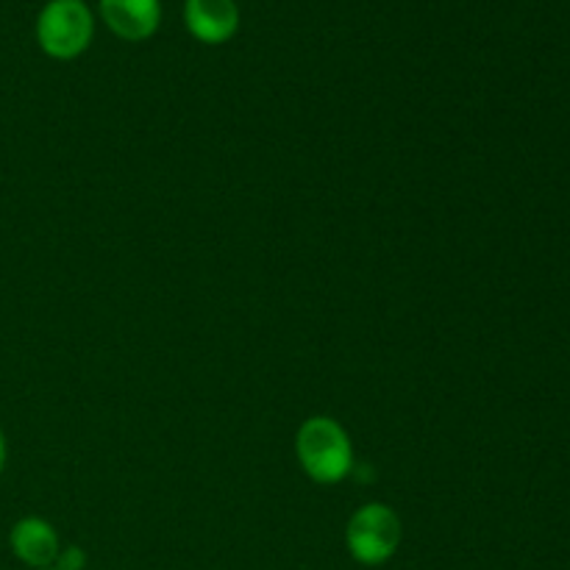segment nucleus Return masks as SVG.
<instances>
[{"instance_id":"1","label":"nucleus","mask_w":570,"mask_h":570,"mask_svg":"<svg viewBox=\"0 0 570 570\" xmlns=\"http://www.w3.org/2000/svg\"><path fill=\"white\" fill-rule=\"evenodd\" d=\"M295 449H298L301 468L321 484L343 482L354 468L348 434L332 417H309L298 429Z\"/></svg>"},{"instance_id":"2","label":"nucleus","mask_w":570,"mask_h":570,"mask_svg":"<svg viewBox=\"0 0 570 570\" xmlns=\"http://www.w3.org/2000/svg\"><path fill=\"white\" fill-rule=\"evenodd\" d=\"M95 33L92 11L83 0H48L37 17L39 48L53 59H76Z\"/></svg>"},{"instance_id":"3","label":"nucleus","mask_w":570,"mask_h":570,"mask_svg":"<svg viewBox=\"0 0 570 570\" xmlns=\"http://www.w3.org/2000/svg\"><path fill=\"white\" fill-rule=\"evenodd\" d=\"M345 543L362 566H382L401 543V521L387 504H365L354 512L345 532Z\"/></svg>"},{"instance_id":"4","label":"nucleus","mask_w":570,"mask_h":570,"mask_svg":"<svg viewBox=\"0 0 570 570\" xmlns=\"http://www.w3.org/2000/svg\"><path fill=\"white\" fill-rule=\"evenodd\" d=\"M184 22L204 45H223L237 33L239 6L234 0H187Z\"/></svg>"},{"instance_id":"5","label":"nucleus","mask_w":570,"mask_h":570,"mask_svg":"<svg viewBox=\"0 0 570 570\" xmlns=\"http://www.w3.org/2000/svg\"><path fill=\"white\" fill-rule=\"evenodd\" d=\"M106 26L128 42L154 37L161 22V0H98Z\"/></svg>"},{"instance_id":"6","label":"nucleus","mask_w":570,"mask_h":570,"mask_svg":"<svg viewBox=\"0 0 570 570\" xmlns=\"http://www.w3.org/2000/svg\"><path fill=\"white\" fill-rule=\"evenodd\" d=\"M11 551H14L17 560H22L26 566L45 570L59 560V534L42 518H22L14 523L9 534Z\"/></svg>"},{"instance_id":"7","label":"nucleus","mask_w":570,"mask_h":570,"mask_svg":"<svg viewBox=\"0 0 570 570\" xmlns=\"http://www.w3.org/2000/svg\"><path fill=\"white\" fill-rule=\"evenodd\" d=\"M59 568L56 570H81L83 568V554L78 549H67L59 554Z\"/></svg>"},{"instance_id":"8","label":"nucleus","mask_w":570,"mask_h":570,"mask_svg":"<svg viewBox=\"0 0 570 570\" xmlns=\"http://www.w3.org/2000/svg\"><path fill=\"white\" fill-rule=\"evenodd\" d=\"M3 465H6V438L3 432H0V473H3Z\"/></svg>"},{"instance_id":"9","label":"nucleus","mask_w":570,"mask_h":570,"mask_svg":"<svg viewBox=\"0 0 570 570\" xmlns=\"http://www.w3.org/2000/svg\"><path fill=\"white\" fill-rule=\"evenodd\" d=\"M45 570H53V568H45Z\"/></svg>"}]
</instances>
